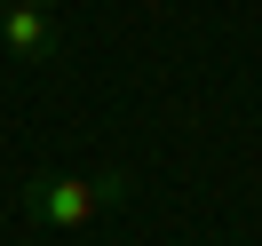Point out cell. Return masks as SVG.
<instances>
[{
  "instance_id": "6da1fadb",
  "label": "cell",
  "mask_w": 262,
  "mask_h": 246,
  "mask_svg": "<svg viewBox=\"0 0 262 246\" xmlns=\"http://www.w3.org/2000/svg\"><path fill=\"white\" fill-rule=\"evenodd\" d=\"M16 207L32 214L40 230H80L96 214L127 207V167H103V175H32L16 191Z\"/></svg>"
},
{
  "instance_id": "7a4b0ae2",
  "label": "cell",
  "mask_w": 262,
  "mask_h": 246,
  "mask_svg": "<svg viewBox=\"0 0 262 246\" xmlns=\"http://www.w3.org/2000/svg\"><path fill=\"white\" fill-rule=\"evenodd\" d=\"M0 48L16 56V64H48V56H56V16H48V8L0 0Z\"/></svg>"
},
{
  "instance_id": "3957f363",
  "label": "cell",
  "mask_w": 262,
  "mask_h": 246,
  "mask_svg": "<svg viewBox=\"0 0 262 246\" xmlns=\"http://www.w3.org/2000/svg\"><path fill=\"white\" fill-rule=\"evenodd\" d=\"M16 8H56V0H16Z\"/></svg>"
}]
</instances>
